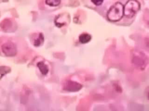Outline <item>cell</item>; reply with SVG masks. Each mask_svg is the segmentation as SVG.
<instances>
[{
  "mask_svg": "<svg viewBox=\"0 0 149 111\" xmlns=\"http://www.w3.org/2000/svg\"><path fill=\"white\" fill-rule=\"evenodd\" d=\"M123 16V5L119 2H117L111 6L107 14V18L112 22L119 21Z\"/></svg>",
  "mask_w": 149,
  "mask_h": 111,
  "instance_id": "obj_1",
  "label": "cell"
},
{
  "mask_svg": "<svg viewBox=\"0 0 149 111\" xmlns=\"http://www.w3.org/2000/svg\"><path fill=\"white\" fill-rule=\"evenodd\" d=\"M140 9V3L137 0H129L123 6V15L127 18H132Z\"/></svg>",
  "mask_w": 149,
  "mask_h": 111,
  "instance_id": "obj_2",
  "label": "cell"
},
{
  "mask_svg": "<svg viewBox=\"0 0 149 111\" xmlns=\"http://www.w3.org/2000/svg\"><path fill=\"white\" fill-rule=\"evenodd\" d=\"M3 53L7 57H13L17 53V48L13 42H8L3 43L1 46Z\"/></svg>",
  "mask_w": 149,
  "mask_h": 111,
  "instance_id": "obj_3",
  "label": "cell"
},
{
  "mask_svg": "<svg viewBox=\"0 0 149 111\" xmlns=\"http://www.w3.org/2000/svg\"><path fill=\"white\" fill-rule=\"evenodd\" d=\"M82 88V85L77 82L68 80L63 85V89L70 92H76L79 91Z\"/></svg>",
  "mask_w": 149,
  "mask_h": 111,
  "instance_id": "obj_4",
  "label": "cell"
},
{
  "mask_svg": "<svg viewBox=\"0 0 149 111\" xmlns=\"http://www.w3.org/2000/svg\"><path fill=\"white\" fill-rule=\"evenodd\" d=\"M91 39V36L87 33H83L79 36V40L81 43L85 44L89 42Z\"/></svg>",
  "mask_w": 149,
  "mask_h": 111,
  "instance_id": "obj_5",
  "label": "cell"
},
{
  "mask_svg": "<svg viewBox=\"0 0 149 111\" xmlns=\"http://www.w3.org/2000/svg\"><path fill=\"white\" fill-rule=\"evenodd\" d=\"M37 66L41 74H42L43 75H45L48 73V71H49L48 67L44 62H42V61L38 62L37 64Z\"/></svg>",
  "mask_w": 149,
  "mask_h": 111,
  "instance_id": "obj_6",
  "label": "cell"
},
{
  "mask_svg": "<svg viewBox=\"0 0 149 111\" xmlns=\"http://www.w3.org/2000/svg\"><path fill=\"white\" fill-rule=\"evenodd\" d=\"M11 69L10 68L6 66H0V79H1L5 75L9 73Z\"/></svg>",
  "mask_w": 149,
  "mask_h": 111,
  "instance_id": "obj_7",
  "label": "cell"
},
{
  "mask_svg": "<svg viewBox=\"0 0 149 111\" xmlns=\"http://www.w3.org/2000/svg\"><path fill=\"white\" fill-rule=\"evenodd\" d=\"M44 40V38L43 34L42 33H40L38 37L34 40V45L35 46H40L43 43Z\"/></svg>",
  "mask_w": 149,
  "mask_h": 111,
  "instance_id": "obj_8",
  "label": "cell"
},
{
  "mask_svg": "<svg viewBox=\"0 0 149 111\" xmlns=\"http://www.w3.org/2000/svg\"><path fill=\"white\" fill-rule=\"evenodd\" d=\"M0 25L2 29H3L4 30L6 31L7 28H9V27H10L12 26V23L10 20L6 19L1 23Z\"/></svg>",
  "mask_w": 149,
  "mask_h": 111,
  "instance_id": "obj_9",
  "label": "cell"
},
{
  "mask_svg": "<svg viewBox=\"0 0 149 111\" xmlns=\"http://www.w3.org/2000/svg\"><path fill=\"white\" fill-rule=\"evenodd\" d=\"M61 3V0H45V3L50 6H58Z\"/></svg>",
  "mask_w": 149,
  "mask_h": 111,
  "instance_id": "obj_10",
  "label": "cell"
},
{
  "mask_svg": "<svg viewBox=\"0 0 149 111\" xmlns=\"http://www.w3.org/2000/svg\"><path fill=\"white\" fill-rule=\"evenodd\" d=\"M91 1L96 6L101 5L104 1V0H91Z\"/></svg>",
  "mask_w": 149,
  "mask_h": 111,
  "instance_id": "obj_11",
  "label": "cell"
},
{
  "mask_svg": "<svg viewBox=\"0 0 149 111\" xmlns=\"http://www.w3.org/2000/svg\"><path fill=\"white\" fill-rule=\"evenodd\" d=\"M147 97H148V99H149V91H148V95H147Z\"/></svg>",
  "mask_w": 149,
  "mask_h": 111,
  "instance_id": "obj_12",
  "label": "cell"
}]
</instances>
